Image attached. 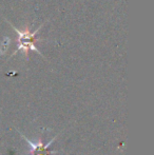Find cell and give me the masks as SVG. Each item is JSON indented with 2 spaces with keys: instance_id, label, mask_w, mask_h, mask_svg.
I'll use <instances>...</instances> for the list:
<instances>
[{
  "instance_id": "6da1fadb",
  "label": "cell",
  "mask_w": 154,
  "mask_h": 155,
  "mask_svg": "<svg viewBox=\"0 0 154 155\" xmlns=\"http://www.w3.org/2000/svg\"><path fill=\"white\" fill-rule=\"evenodd\" d=\"M10 25H12V28L15 30V31H16L17 34H18V39H17V42H18V45H17V51L15 52V53L13 54V55H15V54H16L17 52L22 51L23 53H25V56L27 57L29 50H32V51H34V52H36V53L40 54V55L43 57V55L40 53V52L38 51V49L35 47V45H34V43H33L34 36H35V35L37 34L38 31L40 30V28L42 27L43 25H41L40 27H39L38 29L36 30V31H34L33 33L30 32L29 28H27V29H25V31H21V30L16 29V28H15L13 25H11V23H10Z\"/></svg>"
},
{
  "instance_id": "7a4b0ae2",
  "label": "cell",
  "mask_w": 154,
  "mask_h": 155,
  "mask_svg": "<svg viewBox=\"0 0 154 155\" xmlns=\"http://www.w3.org/2000/svg\"><path fill=\"white\" fill-rule=\"evenodd\" d=\"M22 137H23V139H25V140L28 143V145L30 146V150H29L30 154H33V155H50V154H55V153H57V152H58V151H52V150H49L50 146H51L52 143H53V141L57 138V136L54 137L53 139H51V140H50L47 145H44V143H42V139H41V138H39V140L35 143H32L30 139H28L25 135H22Z\"/></svg>"
}]
</instances>
